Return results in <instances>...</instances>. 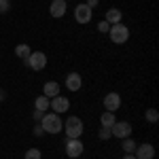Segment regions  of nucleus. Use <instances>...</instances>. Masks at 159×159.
I'll return each instance as SVG.
<instances>
[{
    "mask_svg": "<svg viewBox=\"0 0 159 159\" xmlns=\"http://www.w3.org/2000/svg\"><path fill=\"white\" fill-rule=\"evenodd\" d=\"M40 125H43V132H47V134H60L61 132V119L57 112L55 115H45L40 119Z\"/></svg>",
    "mask_w": 159,
    "mask_h": 159,
    "instance_id": "f257e3e1",
    "label": "nucleus"
},
{
    "mask_svg": "<svg viewBox=\"0 0 159 159\" xmlns=\"http://www.w3.org/2000/svg\"><path fill=\"white\" fill-rule=\"evenodd\" d=\"M108 34H110V40H112V43L123 45V43L129 38V28H127V25H123V24H115V25H110Z\"/></svg>",
    "mask_w": 159,
    "mask_h": 159,
    "instance_id": "f03ea898",
    "label": "nucleus"
},
{
    "mask_svg": "<svg viewBox=\"0 0 159 159\" xmlns=\"http://www.w3.org/2000/svg\"><path fill=\"white\" fill-rule=\"evenodd\" d=\"M64 129H66L68 138H81V134H83V121L79 117H68L66 123H64Z\"/></svg>",
    "mask_w": 159,
    "mask_h": 159,
    "instance_id": "7ed1b4c3",
    "label": "nucleus"
},
{
    "mask_svg": "<svg viewBox=\"0 0 159 159\" xmlns=\"http://www.w3.org/2000/svg\"><path fill=\"white\" fill-rule=\"evenodd\" d=\"M25 64H28L32 70H43V68L47 66V55H45L43 51H34V53H30V57L25 60Z\"/></svg>",
    "mask_w": 159,
    "mask_h": 159,
    "instance_id": "20e7f679",
    "label": "nucleus"
},
{
    "mask_svg": "<svg viewBox=\"0 0 159 159\" xmlns=\"http://www.w3.org/2000/svg\"><path fill=\"white\" fill-rule=\"evenodd\" d=\"M83 148L85 147H83V142H81L79 138H68V142H66V155L76 159V157L83 155Z\"/></svg>",
    "mask_w": 159,
    "mask_h": 159,
    "instance_id": "39448f33",
    "label": "nucleus"
},
{
    "mask_svg": "<svg viewBox=\"0 0 159 159\" xmlns=\"http://www.w3.org/2000/svg\"><path fill=\"white\" fill-rule=\"evenodd\" d=\"M110 134L117 136V138H127L132 134V125L127 121H115V125L110 127Z\"/></svg>",
    "mask_w": 159,
    "mask_h": 159,
    "instance_id": "423d86ee",
    "label": "nucleus"
},
{
    "mask_svg": "<svg viewBox=\"0 0 159 159\" xmlns=\"http://www.w3.org/2000/svg\"><path fill=\"white\" fill-rule=\"evenodd\" d=\"M49 106L53 108V112H66V110L70 108V102H68V98H64V96H55V98L49 100Z\"/></svg>",
    "mask_w": 159,
    "mask_h": 159,
    "instance_id": "0eeeda50",
    "label": "nucleus"
},
{
    "mask_svg": "<svg viewBox=\"0 0 159 159\" xmlns=\"http://www.w3.org/2000/svg\"><path fill=\"white\" fill-rule=\"evenodd\" d=\"M119 106H121V96H119V93L110 91V93L104 96V108L108 110V112H115Z\"/></svg>",
    "mask_w": 159,
    "mask_h": 159,
    "instance_id": "6e6552de",
    "label": "nucleus"
},
{
    "mask_svg": "<svg viewBox=\"0 0 159 159\" xmlns=\"http://www.w3.org/2000/svg\"><path fill=\"white\" fill-rule=\"evenodd\" d=\"M74 19H76L79 24H89V21H91V9H89L87 4H79V7L74 9Z\"/></svg>",
    "mask_w": 159,
    "mask_h": 159,
    "instance_id": "1a4fd4ad",
    "label": "nucleus"
},
{
    "mask_svg": "<svg viewBox=\"0 0 159 159\" xmlns=\"http://www.w3.org/2000/svg\"><path fill=\"white\" fill-rule=\"evenodd\" d=\"M136 159H153L155 157V148H153V144H140V147H136Z\"/></svg>",
    "mask_w": 159,
    "mask_h": 159,
    "instance_id": "9d476101",
    "label": "nucleus"
},
{
    "mask_svg": "<svg viewBox=\"0 0 159 159\" xmlns=\"http://www.w3.org/2000/svg\"><path fill=\"white\" fill-rule=\"evenodd\" d=\"M81 85H83V79H81L79 72H70L68 76H66V87H68L70 91H79Z\"/></svg>",
    "mask_w": 159,
    "mask_h": 159,
    "instance_id": "9b49d317",
    "label": "nucleus"
},
{
    "mask_svg": "<svg viewBox=\"0 0 159 159\" xmlns=\"http://www.w3.org/2000/svg\"><path fill=\"white\" fill-rule=\"evenodd\" d=\"M49 11L53 17H64V13H66V0H53Z\"/></svg>",
    "mask_w": 159,
    "mask_h": 159,
    "instance_id": "f8f14e48",
    "label": "nucleus"
},
{
    "mask_svg": "<svg viewBox=\"0 0 159 159\" xmlns=\"http://www.w3.org/2000/svg\"><path fill=\"white\" fill-rule=\"evenodd\" d=\"M121 17H123V13L119 11V9H108L106 11V24H110V25H115V24H121Z\"/></svg>",
    "mask_w": 159,
    "mask_h": 159,
    "instance_id": "ddd939ff",
    "label": "nucleus"
},
{
    "mask_svg": "<svg viewBox=\"0 0 159 159\" xmlns=\"http://www.w3.org/2000/svg\"><path fill=\"white\" fill-rule=\"evenodd\" d=\"M43 96H47V98H55V96H60V85H57L55 81L45 83V87H43Z\"/></svg>",
    "mask_w": 159,
    "mask_h": 159,
    "instance_id": "4468645a",
    "label": "nucleus"
},
{
    "mask_svg": "<svg viewBox=\"0 0 159 159\" xmlns=\"http://www.w3.org/2000/svg\"><path fill=\"white\" fill-rule=\"evenodd\" d=\"M30 53H32V51H30V47H28L25 43H21V45H17V47H15V55H17V57H21L24 61L30 57Z\"/></svg>",
    "mask_w": 159,
    "mask_h": 159,
    "instance_id": "2eb2a0df",
    "label": "nucleus"
},
{
    "mask_svg": "<svg viewBox=\"0 0 159 159\" xmlns=\"http://www.w3.org/2000/svg\"><path fill=\"white\" fill-rule=\"evenodd\" d=\"M115 121H117V119H115V115H112V112H108V110H106V112H104V115H102V119H100V123H102V127H112V125H115Z\"/></svg>",
    "mask_w": 159,
    "mask_h": 159,
    "instance_id": "dca6fc26",
    "label": "nucleus"
},
{
    "mask_svg": "<svg viewBox=\"0 0 159 159\" xmlns=\"http://www.w3.org/2000/svg\"><path fill=\"white\" fill-rule=\"evenodd\" d=\"M34 106H36V110H45L49 108V98L47 96H40V98H36V102H34Z\"/></svg>",
    "mask_w": 159,
    "mask_h": 159,
    "instance_id": "f3484780",
    "label": "nucleus"
},
{
    "mask_svg": "<svg viewBox=\"0 0 159 159\" xmlns=\"http://www.w3.org/2000/svg\"><path fill=\"white\" fill-rule=\"evenodd\" d=\"M123 151L125 153H134L136 151V142L132 138H123Z\"/></svg>",
    "mask_w": 159,
    "mask_h": 159,
    "instance_id": "a211bd4d",
    "label": "nucleus"
},
{
    "mask_svg": "<svg viewBox=\"0 0 159 159\" xmlns=\"http://www.w3.org/2000/svg\"><path fill=\"white\" fill-rule=\"evenodd\" d=\"M144 117H147V121L155 123V121H157V119H159V112H157V110H155V108H148V110H147V115H144Z\"/></svg>",
    "mask_w": 159,
    "mask_h": 159,
    "instance_id": "6ab92c4d",
    "label": "nucleus"
},
{
    "mask_svg": "<svg viewBox=\"0 0 159 159\" xmlns=\"http://www.w3.org/2000/svg\"><path fill=\"white\" fill-rule=\"evenodd\" d=\"M40 157H43V155H40V151H38V148H30V151L25 153L24 159H40Z\"/></svg>",
    "mask_w": 159,
    "mask_h": 159,
    "instance_id": "aec40b11",
    "label": "nucleus"
},
{
    "mask_svg": "<svg viewBox=\"0 0 159 159\" xmlns=\"http://www.w3.org/2000/svg\"><path fill=\"white\" fill-rule=\"evenodd\" d=\"M11 9V0H0V13H9Z\"/></svg>",
    "mask_w": 159,
    "mask_h": 159,
    "instance_id": "412c9836",
    "label": "nucleus"
},
{
    "mask_svg": "<svg viewBox=\"0 0 159 159\" xmlns=\"http://www.w3.org/2000/svg\"><path fill=\"white\" fill-rule=\"evenodd\" d=\"M100 138H102V140H108L110 138V129L108 127H102V129H100Z\"/></svg>",
    "mask_w": 159,
    "mask_h": 159,
    "instance_id": "4be33fe9",
    "label": "nucleus"
},
{
    "mask_svg": "<svg viewBox=\"0 0 159 159\" xmlns=\"http://www.w3.org/2000/svg\"><path fill=\"white\" fill-rule=\"evenodd\" d=\"M98 30H100V32H108V30H110V24H106V21H100V24H98Z\"/></svg>",
    "mask_w": 159,
    "mask_h": 159,
    "instance_id": "5701e85b",
    "label": "nucleus"
},
{
    "mask_svg": "<svg viewBox=\"0 0 159 159\" xmlns=\"http://www.w3.org/2000/svg\"><path fill=\"white\" fill-rule=\"evenodd\" d=\"M98 2H100V0H87L85 4L89 7V9H96V7H98Z\"/></svg>",
    "mask_w": 159,
    "mask_h": 159,
    "instance_id": "b1692460",
    "label": "nucleus"
},
{
    "mask_svg": "<svg viewBox=\"0 0 159 159\" xmlns=\"http://www.w3.org/2000/svg\"><path fill=\"white\" fill-rule=\"evenodd\" d=\"M43 117H45V112H43V110H34V119H36V121H40Z\"/></svg>",
    "mask_w": 159,
    "mask_h": 159,
    "instance_id": "393cba45",
    "label": "nucleus"
},
{
    "mask_svg": "<svg viewBox=\"0 0 159 159\" xmlns=\"http://www.w3.org/2000/svg\"><path fill=\"white\" fill-rule=\"evenodd\" d=\"M34 134H36V136L43 134V125H36V127H34Z\"/></svg>",
    "mask_w": 159,
    "mask_h": 159,
    "instance_id": "a878e982",
    "label": "nucleus"
},
{
    "mask_svg": "<svg viewBox=\"0 0 159 159\" xmlns=\"http://www.w3.org/2000/svg\"><path fill=\"white\" fill-rule=\"evenodd\" d=\"M123 159H136V155H134V153H127V155H125Z\"/></svg>",
    "mask_w": 159,
    "mask_h": 159,
    "instance_id": "bb28decb",
    "label": "nucleus"
},
{
    "mask_svg": "<svg viewBox=\"0 0 159 159\" xmlns=\"http://www.w3.org/2000/svg\"><path fill=\"white\" fill-rule=\"evenodd\" d=\"M2 96H4V91H2V89H0V100H2Z\"/></svg>",
    "mask_w": 159,
    "mask_h": 159,
    "instance_id": "cd10ccee",
    "label": "nucleus"
}]
</instances>
